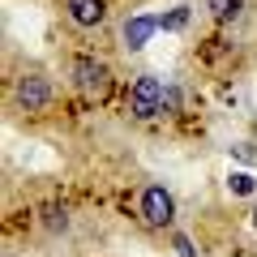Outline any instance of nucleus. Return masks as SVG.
<instances>
[{"mask_svg":"<svg viewBox=\"0 0 257 257\" xmlns=\"http://www.w3.org/2000/svg\"><path fill=\"white\" fill-rule=\"evenodd\" d=\"M253 223H257V210H253Z\"/></svg>","mask_w":257,"mask_h":257,"instance_id":"f8f14e48","label":"nucleus"},{"mask_svg":"<svg viewBox=\"0 0 257 257\" xmlns=\"http://www.w3.org/2000/svg\"><path fill=\"white\" fill-rule=\"evenodd\" d=\"M73 86L86 94H103L111 86V69L103 60H94V56H77L73 60Z\"/></svg>","mask_w":257,"mask_h":257,"instance_id":"7ed1b4c3","label":"nucleus"},{"mask_svg":"<svg viewBox=\"0 0 257 257\" xmlns=\"http://www.w3.org/2000/svg\"><path fill=\"white\" fill-rule=\"evenodd\" d=\"M128 111L138 120H150V116H163L167 111V86L159 77H138L128 86Z\"/></svg>","mask_w":257,"mask_h":257,"instance_id":"f257e3e1","label":"nucleus"},{"mask_svg":"<svg viewBox=\"0 0 257 257\" xmlns=\"http://www.w3.org/2000/svg\"><path fill=\"white\" fill-rule=\"evenodd\" d=\"M227 189L240 193V197H248V193L257 189V180H253V172H231V176H227Z\"/></svg>","mask_w":257,"mask_h":257,"instance_id":"1a4fd4ad","label":"nucleus"},{"mask_svg":"<svg viewBox=\"0 0 257 257\" xmlns=\"http://www.w3.org/2000/svg\"><path fill=\"white\" fill-rule=\"evenodd\" d=\"M138 210H142V219H146L150 227H172L176 223V197L163 184H146L142 197H138Z\"/></svg>","mask_w":257,"mask_h":257,"instance_id":"f03ea898","label":"nucleus"},{"mask_svg":"<svg viewBox=\"0 0 257 257\" xmlns=\"http://www.w3.org/2000/svg\"><path fill=\"white\" fill-rule=\"evenodd\" d=\"M43 227L47 231H64L69 227V210H64V206H47L43 210Z\"/></svg>","mask_w":257,"mask_h":257,"instance_id":"6e6552de","label":"nucleus"},{"mask_svg":"<svg viewBox=\"0 0 257 257\" xmlns=\"http://www.w3.org/2000/svg\"><path fill=\"white\" fill-rule=\"evenodd\" d=\"M155 30H159V18H133V22L124 26V43L138 52V47H146V39L155 35Z\"/></svg>","mask_w":257,"mask_h":257,"instance_id":"423d86ee","label":"nucleus"},{"mask_svg":"<svg viewBox=\"0 0 257 257\" xmlns=\"http://www.w3.org/2000/svg\"><path fill=\"white\" fill-rule=\"evenodd\" d=\"M184 22H189V9H176V13H167V18H159V26L163 30H180Z\"/></svg>","mask_w":257,"mask_h":257,"instance_id":"9d476101","label":"nucleus"},{"mask_svg":"<svg viewBox=\"0 0 257 257\" xmlns=\"http://www.w3.org/2000/svg\"><path fill=\"white\" fill-rule=\"evenodd\" d=\"M64 9H69V22L82 30H94L107 22V0H64Z\"/></svg>","mask_w":257,"mask_h":257,"instance_id":"39448f33","label":"nucleus"},{"mask_svg":"<svg viewBox=\"0 0 257 257\" xmlns=\"http://www.w3.org/2000/svg\"><path fill=\"white\" fill-rule=\"evenodd\" d=\"M52 103V82L43 73H22L18 77V107L22 111H43Z\"/></svg>","mask_w":257,"mask_h":257,"instance_id":"20e7f679","label":"nucleus"},{"mask_svg":"<svg viewBox=\"0 0 257 257\" xmlns=\"http://www.w3.org/2000/svg\"><path fill=\"white\" fill-rule=\"evenodd\" d=\"M172 244H176V253H180V257H197V248L189 244V236H176Z\"/></svg>","mask_w":257,"mask_h":257,"instance_id":"9b49d317","label":"nucleus"},{"mask_svg":"<svg viewBox=\"0 0 257 257\" xmlns=\"http://www.w3.org/2000/svg\"><path fill=\"white\" fill-rule=\"evenodd\" d=\"M206 13L214 22H240L244 18V0H206Z\"/></svg>","mask_w":257,"mask_h":257,"instance_id":"0eeeda50","label":"nucleus"}]
</instances>
